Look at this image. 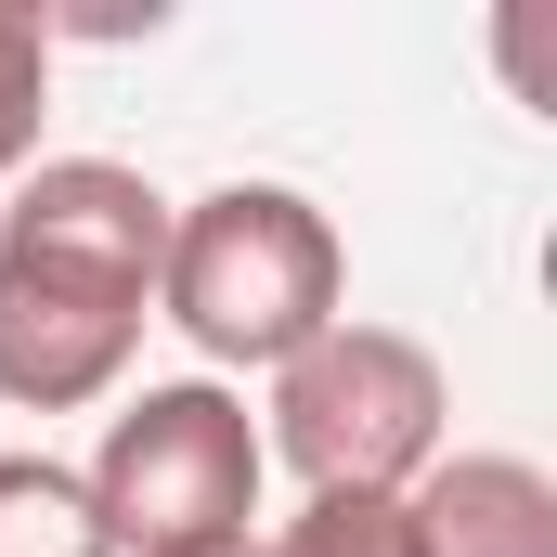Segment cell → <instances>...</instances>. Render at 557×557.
<instances>
[{"label": "cell", "instance_id": "cell-1", "mask_svg": "<svg viewBox=\"0 0 557 557\" xmlns=\"http://www.w3.org/2000/svg\"><path fill=\"white\" fill-rule=\"evenodd\" d=\"M156 311L208 350V363H298L337 311H350V247L298 182H208L195 208H169V260Z\"/></svg>", "mask_w": 557, "mask_h": 557}, {"label": "cell", "instance_id": "cell-10", "mask_svg": "<svg viewBox=\"0 0 557 557\" xmlns=\"http://www.w3.org/2000/svg\"><path fill=\"white\" fill-rule=\"evenodd\" d=\"M208 557H260V545H208Z\"/></svg>", "mask_w": 557, "mask_h": 557}, {"label": "cell", "instance_id": "cell-7", "mask_svg": "<svg viewBox=\"0 0 557 557\" xmlns=\"http://www.w3.org/2000/svg\"><path fill=\"white\" fill-rule=\"evenodd\" d=\"M0 557H117L104 519H91V493H78V467L0 454Z\"/></svg>", "mask_w": 557, "mask_h": 557}, {"label": "cell", "instance_id": "cell-5", "mask_svg": "<svg viewBox=\"0 0 557 557\" xmlns=\"http://www.w3.org/2000/svg\"><path fill=\"white\" fill-rule=\"evenodd\" d=\"M131 350H143L131 298H91V285H65V273L0 260V403L78 416V403H104V389L131 376Z\"/></svg>", "mask_w": 557, "mask_h": 557}, {"label": "cell", "instance_id": "cell-2", "mask_svg": "<svg viewBox=\"0 0 557 557\" xmlns=\"http://www.w3.org/2000/svg\"><path fill=\"white\" fill-rule=\"evenodd\" d=\"M260 416L221 389V376H169V389H131L104 416V454L78 467L91 519L117 557H208V545H260Z\"/></svg>", "mask_w": 557, "mask_h": 557}, {"label": "cell", "instance_id": "cell-4", "mask_svg": "<svg viewBox=\"0 0 557 557\" xmlns=\"http://www.w3.org/2000/svg\"><path fill=\"white\" fill-rule=\"evenodd\" d=\"M0 260H26V273H65V285H91V298L156 311L169 195H156L143 169H117V156H39V169L13 182V208H0Z\"/></svg>", "mask_w": 557, "mask_h": 557}, {"label": "cell", "instance_id": "cell-9", "mask_svg": "<svg viewBox=\"0 0 557 557\" xmlns=\"http://www.w3.org/2000/svg\"><path fill=\"white\" fill-rule=\"evenodd\" d=\"M39 117H52V13L0 0V182L39 169Z\"/></svg>", "mask_w": 557, "mask_h": 557}, {"label": "cell", "instance_id": "cell-8", "mask_svg": "<svg viewBox=\"0 0 557 557\" xmlns=\"http://www.w3.org/2000/svg\"><path fill=\"white\" fill-rule=\"evenodd\" d=\"M260 557H416V506L403 493H311Z\"/></svg>", "mask_w": 557, "mask_h": 557}, {"label": "cell", "instance_id": "cell-6", "mask_svg": "<svg viewBox=\"0 0 557 557\" xmlns=\"http://www.w3.org/2000/svg\"><path fill=\"white\" fill-rule=\"evenodd\" d=\"M403 506L416 557H557V480L532 454H441Z\"/></svg>", "mask_w": 557, "mask_h": 557}, {"label": "cell", "instance_id": "cell-3", "mask_svg": "<svg viewBox=\"0 0 557 557\" xmlns=\"http://www.w3.org/2000/svg\"><path fill=\"white\" fill-rule=\"evenodd\" d=\"M441 428H454V389H441V350L403 337V324H324L298 363H273V428L260 454H285L311 493H416L441 467Z\"/></svg>", "mask_w": 557, "mask_h": 557}]
</instances>
